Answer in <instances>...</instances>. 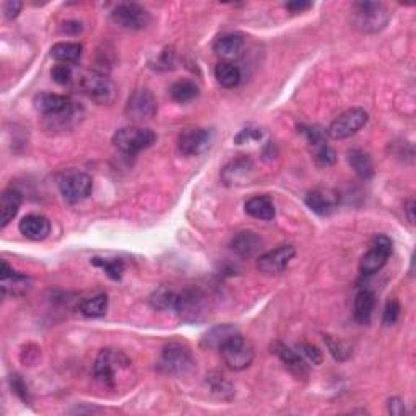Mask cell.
<instances>
[{"label":"cell","instance_id":"obj_13","mask_svg":"<svg viewBox=\"0 0 416 416\" xmlns=\"http://www.w3.org/2000/svg\"><path fill=\"white\" fill-rule=\"evenodd\" d=\"M156 99L148 89H137L132 93L125 106V114L134 122L151 121L156 116Z\"/></svg>","mask_w":416,"mask_h":416},{"label":"cell","instance_id":"obj_45","mask_svg":"<svg viewBox=\"0 0 416 416\" xmlns=\"http://www.w3.org/2000/svg\"><path fill=\"white\" fill-rule=\"evenodd\" d=\"M82 30H83V26H82V23H80V21H65L64 23V31L67 33V35L77 36V35H80V33H82Z\"/></svg>","mask_w":416,"mask_h":416},{"label":"cell","instance_id":"obj_23","mask_svg":"<svg viewBox=\"0 0 416 416\" xmlns=\"http://www.w3.org/2000/svg\"><path fill=\"white\" fill-rule=\"evenodd\" d=\"M245 214L252 218L270 221L275 218V205L268 196H255L245 202Z\"/></svg>","mask_w":416,"mask_h":416},{"label":"cell","instance_id":"obj_9","mask_svg":"<svg viewBox=\"0 0 416 416\" xmlns=\"http://www.w3.org/2000/svg\"><path fill=\"white\" fill-rule=\"evenodd\" d=\"M59 191L69 203H78L92 193V177L80 171H67L58 179Z\"/></svg>","mask_w":416,"mask_h":416},{"label":"cell","instance_id":"obj_25","mask_svg":"<svg viewBox=\"0 0 416 416\" xmlns=\"http://www.w3.org/2000/svg\"><path fill=\"white\" fill-rule=\"evenodd\" d=\"M83 47L78 42H58L51 47V58L59 64H77L82 58Z\"/></svg>","mask_w":416,"mask_h":416},{"label":"cell","instance_id":"obj_35","mask_svg":"<svg viewBox=\"0 0 416 416\" xmlns=\"http://www.w3.org/2000/svg\"><path fill=\"white\" fill-rule=\"evenodd\" d=\"M296 349H297V353H300L301 356L306 359V361L315 364V366H319V364H322V361H324L322 352H320V349L315 347V345L300 343L296 347Z\"/></svg>","mask_w":416,"mask_h":416},{"label":"cell","instance_id":"obj_2","mask_svg":"<svg viewBox=\"0 0 416 416\" xmlns=\"http://www.w3.org/2000/svg\"><path fill=\"white\" fill-rule=\"evenodd\" d=\"M390 20V13L382 3L356 2L352 8L353 26L361 33H377L384 30Z\"/></svg>","mask_w":416,"mask_h":416},{"label":"cell","instance_id":"obj_29","mask_svg":"<svg viewBox=\"0 0 416 416\" xmlns=\"http://www.w3.org/2000/svg\"><path fill=\"white\" fill-rule=\"evenodd\" d=\"M238 333V330H236L233 325L226 324V325H218V327L211 329L210 332L205 333V337H203V345L208 348H221V345H223L226 340L233 337V335Z\"/></svg>","mask_w":416,"mask_h":416},{"label":"cell","instance_id":"obj_36","mask_svg":"<svg viewBox=\"0 0 416 416\" xmlns=\"http://www.w3.org/2000/svg\"><path fill=\"white\" fill-rule=\"evenodd\" d=\"M315 162L319 166H332L337 163V153L329 145H322L315 151Z\"/></svg>","mask_w":416,"mask_h":416},{"label":"cell","instance_id":"obj_18","mask_svg":"<svg viewBox=\"0 0 416 416\" xmlns=\"http://www.w3.org/2000/svg\"><path fill=\"white\" fill-rule=\"evenodd\" d=\"M30 288V278L21 273L13 272V268L3 260L2 262V293L3 296H20L25 295Z\"/></svg>","mask_w":416,"mask_h":416},{"label":"cell","instance_id":"obj_41","mask_svg":"<svg viewBox=\"0 0 416 416\" xmlns=\"http://www.w3.org/2000/svg\"><path fill=\"white\" fill-rule=\"evenodd\" d=\"M173 65H174V52L166 49L162 52V55H159L158 60H156L155 67L158 70H168V69H171Z\"/></svg>","mask_w":416,"mask_h":416},{"label":"cell","instance_id":"obj_32","mask_svg":"<svg viewBox=\"0 0 416 416\" xmlns=\"http://www.w3.org/2000/svg\"><path fill=\"white\" fill-rule=\"evenodd\" d=\"M92 263L94 267L103 268L104 272L107 273V277L111 280H121L122 273H124V262L121 259H99L94 257L92 259Z\"/></svg>","mask_w":416,"mask_h":416},{"label":"cell","instance_id":"obj_24","mask_svg":"<svg viewBox=\"0 0 416 416\" xmlns=\"http://www.w3.org/2000/svg\"><path fill=\"white\" fill-rule=\"evenodd\" d=\"M348 163L353 168V171L358 174L359 177L367 181L374 176V164H372L371 156L364 150L353 148L348 151Z\"/></svg>","mask_w":416,"mask_h":416},{"label":"cell","instance_id":"obj_46","mask_svg":"<svg viewBox=\"0 0 416 416\" xmlns=\"http://www.w3.org/2000/svg\"><path fill=\"white\" fill-rule=\"evenodd\" d=\"M413 210H415V200H413V198H410V200H408V203H406V208H405L406 215H408V220H410V223H413V221H415V216H413Z\"/></svg>","mask_w":416,"mask_h":416},{"label":"cell","instance_id":"obj_40","mask_svg":"<svg viewBox=\"0 0 416 416\" xmlns=\"http://www.w3.org/2000/svg\"><path fill=\"white\" fill-rule=\"evenodd\" d=\"M260 137H262V132L260 129H252V127H249V129L241 130L238 135H236V144H245V141H252V140H259Z\"/></svg>","mask_w":416,"mask_h":416},{"label":"cell","instance_id":"obj_43","mask_svg":"<svg viewBox=\"0 0 416 416\" xmlns=\"http://www.w3.org/2000/svg\"><path fill=\"white\" fill-rule=\"evenodd\" d=\"M387 404H389V411H390V415H394V416H401V415L405 413L404 401H401L400 399H390L389 401H387Z\"/></svg>","mask_w":416,"mask_h":416},{"label":"cell","instance_id":"obj_16","mask_svg":"<svg viewBox=\"0 0 416 416\" xmlns=\"http://www.w3.org/2000/svg\"><path fill=\"white\" fill-rule=\"evenodd\" d=\"M338 193L332 189H315L306 196V205L318 215L332 214L338 207Z\"/></svg>","mask_w":416,"mask_h":416},{"label":"cell","instance_id":"obj_37","mask_svg":"<svg viewBox=\"0 0 416 416\" xmlns=\"http://www.w3.org/2000/svg\"><path fill=\"white\" fill-rule=\"evenodd\" d=\"M400 304L397 300H390L387 302L385 309H384V318H382V324L385 325V327H390V325H394L397 320L400 318Z\"/></svg>","mask_w":416,"mask_h":416},{"label":"cell","instance_id":"obj_22","mask_svg":"<svg viewBox=\"0 0 416 416\" xmlns=\"http://www.w3.org/2000/svg\"><path fill=\"white\" fill-rule=\"evenodd\" d=\"M21 192L17 189H7L2 193V200H0V226L6 228L10 221L18 215V210L21 207Z\"/></svg>","mask_w":416,"mask_h":416},{"label":"cell","instance_id":"obj_28","mask_svg":"<svg viewBox=\"0 0 416 416\" xmlns=\"http://www.w3.org/2000/svg\"><path fill=\"white\" fill-rule=\"evenodd\" d=\"M215 77L223 88H234L241 82V70L231 62H220L215 69Z\"/></svg>","mask_w":416,"mask_h":416},{"label":"cell","instance_id":"obj_38","mask_svg":"<svg viewBox=\"0 0 416 416\" xmlns=\"http://www.w3.org/2000/svg\"><path fill=\"white\" fill-rule=\"evenodd\" d=\"M51 75L52 78H54V82L59 85H69L73 80L72 69H70V65H65V64L55 65V67L52 69Z\"/></svg>","mask_w":416,"mask_h":416},{"label":"cell","instance_id":"obj_11","mask_svg":"<svg viewBox=\"0 0 416 416\" xmlns=\"http://www.w3.org/2000/svg\"><path fill=\"white\" fill-rule=\"evenodd\" d=\"M392 254V241L384 234L376 236L372 239L371 248L366 254L363 255L361 262H359V272L363 275H374L387 263V259Z\"/></svg>","mask_w":416,"mask_h":416},{"label":"cell","instance_id":"obj_33","mask_svg":"<svg viewBox=\"0 0 416 416\" xmlns=\"http://www.w3.org/2000/svg\"><path fill=\"white\" fill-rule=\"evenodd\" d=\"M324 342L327 345L330 354H332L337 361H347L349 354H352V349H349L348 345L343 343L342 340L330 337V335H324Z\"/></svg>","mask_w":416,"mask_h":416},{"label":"cell","instance_id":"obj_27","mask_svg":"<svg viewBox=\"0 0 416 416\" xmlns=\"http://www.w3.org/2000/svg\"><path fill=\"white\" fill-rule=\"evenodd\" d=\"M78 311L85 318H103L107 311V296L104 293H99L96 296L87 297L80 302Z\"/></svg>","mask_w":416,"mask_h":416},{"label":"cell","instance_id":"obj_8","mask_svg":"<svg viewBox=\"0 0 416 416\" xmlns=\"http://www.w3.org/2000/svg\"><path fill=\"white\" fill-rule=\"evenodd\" d=\"M159 366L166 372H171V374H187L193 367V356L191 349L179 342L164 345L162 359H159Z\"/></svg>","mask_w":416,"mask_h":416},{"label":"cell","instance_id":"obj_31","mask_svg":"<svg viewBox=\"0 0 416 416\" xmlns=\"http://www.w3.org/2000/svg\"><path fill=\"white\" fill-rule=\"evenodd\" d=\"M169 92H171V98L174 101L181 104H186L198 96V87L193 82H191V80H181V82H176Z\"/></svg>","mask_w":416,"mask_h":416},{"label":"cell","instance_id":"obj_14","mask_svg":"<svg viewBox=\"0 0 416 416\" xmlns=\"http://www.w3.org/2000/svg\"><path fill=\"white\" fill-rule=\"evenodd\" d=\"M214 141V132L208 129H189L179 135V151L186 156H197L205 153Z\"/></svg>","mask_w":416,"mask_h":416},{"label":"cell","instance_id":"obj_5","mask_svg":"<svg viewBox=\"0 0 416 416\" xmlns=\"http://www.w3.org/2000/svg\"><path fill=\"white\" fill-rule=\"evenodd\" d=\"M78 88L88 99L96 104H112L117 98V87L106 75L98 72H87L78 80Z\"/></svg>","mask_w":416,"mask_h":416},{"label":"cell","instance_id":"obj_44","mask_svg":"<svg viewBox=\"0 0 416 416\" xmlns=\"http://www.w3.org/2000/svg\"><path fill=\"white\" fill-rule=\"evenodd\" d=\"M285 7L291 13H301V12L307 10V8H311L312 3L311 2H297V0H296V2H288Z\"/></svg>","mask_w":416,"mask_h":416},{"label":"cell","instance_id":"obj_42","mask_svg":"<svg viewBox=\"0 0 416 416\" xmlns=\"http://www.w3.org/2000/svg\"><path fill=\"white\" fill-rule=\"evenodd\" d=\"M23 7L21 2H18V0H10V2L6 3V8H3V12H6V17L8 20H15L18 17V13H20Z\"/></svg>","mask_w":416,"mask_h":416},{"label":"cell","instance_id":"obj_39","mask_svg":"<svg viewBox=\"0 0 416 416\" xmlns=\"http://www.w3.org/2000/svg\"><path fill=\"white\" fill-rule=\"evenodd\" d=\"M10 385H12V389L15 390V394L20 397L23 401L30 400V392H28V387H26L25 382H23V379L20 376H18V374L12 376L10 377Z\"/></svg>","mask_w":416,"mask_h":416},{"label":"cell","instance_id":"obj_7","mask_svg":"<svg viewBox=\"0 0 416 416\" xmlns=\"http://www.w3.org/2000/svg\"><path fill=\"white\" fill-rule=\"evenodd\" d=\"M220 352L226 366L233 371H243L245 367H249L255 356L252 343L239 333H236L231 338L226 340V342L221 345Z\"/></svg>","mask_w":416,"mask_h":416},{"label":"cell","instance_id":"obj_21","mask_svg":"<svg viewBox=\"0 0 416 416\" xmlns=\"http://www.w3.org/2000/svg\"><path fill=\"white\" fill-rule=\"evenodd\" d=\"M214 49L220 58L226 60H233L243 54L244 49V37L238 33H228L215 41Z\"/></svg>","mask_w":416,"mask_h":416},{"label":"cell","instance_id":"obj_6","mask_svg":"<svg viewBox=\"0 0 416 416\" xmlns=\"http://www.w3.org/2000/svg\"><path fill=\"white\" fill-rule=\"evenodd\" d=\"M174 311L177 312L184 322H200L208 314V297L198 288H186V290L177 293L176 309Z\"/></svg>","mask_w":416,"mask_h":416},{"label":"cell","instance_id":"obj_17","mask_svg":"<svg viewBox=\"0 0 416 416\" xmlns=\"http://www.w3.org/2000/svg\"><path fill=\"white\" fill-rule=\"evenodd\" d=\"M263 248V241L254 231H241L231 241V250L239 257L250 259L257 255Z\"/></svg>","mask_w":416,"mask_h":416},{"label":"cell","instance_id":"obj_19","mask_svg":"<svg viewBox=\"0 0 416 416\" xmlns=\"http://www.w3.org/2000/svg\"><path fill=\"white\" fill-rule=\"evenodd\" d=\"M272 352L281 359L283 364H285V366L293 372V374L297 377L307 376V366H306L304 358H302L297 352H295V349L286 347L285 343L277 342L272 345Z\"/></svg>","mask_w":416,"mask_h":416},{"label":"cell","instance_id":"obj_20","mask_svg":"<svg viewBox=\"0 0 416 416\" xmlns=\"http://www.w3.org/2000/svg\"><path fill=\"white\" fill-rule=\"evenodd\" d=\"M20 233L31 241H42L51 234V221L42 215H26L20 221Z\"/></svg>","mask_w":416,"mask_h":416},{"label":"cell","instance_id":"obj_10","mask_svg":"<svg viewBox=\"0 0 416 416\" xmlns=\"http://www.w3.org/2000/svg\"><path fill=\"white\" fill-rule=\"evenodd\" d=\"M367 112L361 110V107H352V110L345 111L343 114H340L332 124H330L327 134L330 139L333 140H343L348 139L363 129L367 124Z\"/></svg>","mask_w":416,"mask_h":416},{"label":"cell","instance_id":"obj_30","mask_svg":"<svg viewBox=\"0 0 416 416\" xmlns=\"http://www.w3.org/2000/svg\"><path fill=\"white\" fill-rule=\"evenodd\" d=\"M176 301H177V291H174L168 286H162L159 290H156L150 297L151 306L158 311L176 309Z\"/></svg>","mask_w":416,"mask_h":416},{"label":"cell","instance_id":"obj_3","mask_svg":"<svg viewBox=\"0 0 416 416\" xmlns=\"http://www.w3.org/2000/svg\"><path fill=\"white\" fill-rule=\"evenodd\" d=\"M130 366L129 358L124 353L116 352V349H103L99 352L96 361L93 364V376L103 385L114 389L117 382V374L125 371Z\"/></svg>","mask_w":416,"mask_h":416},{"label":"cell","instance_id":"obj_12","mask_svg":"<svg viewBox=\"0 0 416 416\" xmlns=\"http://www.w3.org/2000/svg\"><path fill=\"white\" fill-rule=\"evenodd\" d=\"M111 18L117 26L132 31L144 30L151 21L148 10H145L139 3H119V6L111 12Z\"/></svg>","mask_w":416,"mask_h":416},{"label":"cell","instance_id":"obj_1","mask_svg":"<svg viewBox=\"0 0 416 416\" xmlns=\"http://www.w3.org/2000/svg\"><path fill=\"white\" fill-rule=\"evenodd\" d=\"M35 107L41 112L46 122H49L51 129L65 130L82 117L83 110L77 103L62 94L41 93L35 98Z\"/></svg>","mask_w":416,"mask_h":416},{"label":"cell","instance_id":"obj_4","mask_svg":"<svg viewBox=\"0 0 416 416\" xmlns=\"http://www.w3.org/2000/svg\"><path fill=\"white\" fill-rule=\"evenodd\" d=\"M155 141V132L139 125L122 127V129L116 132L114 139H112V144H114L116 148L127 156L139 155L140 151L150 148Z\"/></svg>","mask_w":416,"mask_h":416},{"label":"cell","instance_id":"obj_15","mask_svg":"<svg viewBox=\"0 0 416 416\" xmlns=\"http://www.w3.org/2000/svg\"><path fill=\"white\" fill-rule=\"evenodd\" d=\"M296 255V249L293 245H280L275 250L260 255L257 260V268L266 275H277L281 273Z\"/></svg>","mask_w":416,"mask_h":416},{"label":"cell","instance_id":"obj_26","mask_svg":"<svg viewBox=\"0 0 416 416\" xmlns=\"http://www.w3.org/2000/svg\"><path fill=\"white\" fill-rule=\"evenodd\" d=\"M374 304H376L374 293L370 290L358 291L356 297H354V319H356L359 324L370 322L372 311H374Z\"/></svg>","mask_w":416,"mask_h":416},{"label":"cell","instance_id":"obj_34","mask_svg":"<svg viewBox=\"0 0 416 416\" xmlns=\"http://www.w3.org/2000/svg\"><path fill=\"white\" fill-rule=\"evenodd\" d=\"M297 130L306 137L307 141L314 146L325 145V130L318 125H297Z\"/></svg>","mask_w":416,"mask_h":416}]
</instances>
